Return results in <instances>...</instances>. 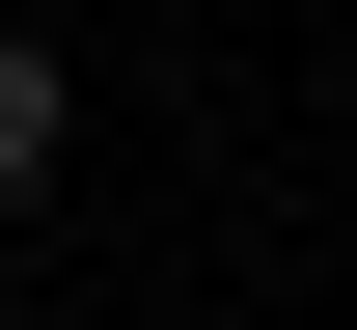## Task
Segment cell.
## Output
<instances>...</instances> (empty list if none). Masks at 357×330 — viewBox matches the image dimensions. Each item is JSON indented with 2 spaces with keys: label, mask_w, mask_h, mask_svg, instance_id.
Returning a JSON list of instances; mask_svg holds the SVG:
<instances>
[{
  "label": "cell",
  "mask_w": 357,
  "mask_h": 330,
  "mask_svg": "<svg viewBox=\"0 0 357 330\" xmlns=\"http://www.w3.org/2000/svg\"><path fill=\"white\" fill-rule=\"evenodd\" d=\"M55 138H83V83H55V55L0 28V193H55Z\"/></svg>",
  "instance_id": "6da1fadb"
}]
</instances>
